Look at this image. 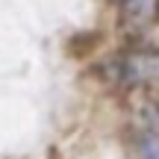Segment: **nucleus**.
Instances as JSON below:
<instances>
[{"instance_id": "1", "label": "nucleus", "mask_w": 159, "mask_h": 159, "mask_svg": "<svg viewBox=\"0 0 159 159\" xmlns=\"http://www.w3.org/2000/svg\"><path fill=\"white\" fill-rule=\"evenodd\" d=\"M121 80L127 85L159 91V53L153 50H136L121 62Z\"/></svg>"}, {"instance_id": "2", "label": "nucleus", "mask_w": 159, "mask_h": 159, "mask_svg": "<svg viewBox=\"0 0 159 159\" xmlns=\"http://www.w3.org/2000/svg\"><path fill=\"white\" fill-rule=\"evenodd\" d=\"M121 24L130 30H144L156 21L159 15V0H115Z\"/></svg>"}, {"instance_id": "3", "label": "nucleus", "mask_w": 159, "mask_h": 159, "mask_svg": "<svg viewBox=\"0 0 159 159\" xmlns=\"http://www.w3.org/2000/svg\"><path fill=\"white\" fill-rule=\"evenodd\" d=\"M136 150L142 159H159V127L144 121L136 133Z\"/></svg>"}]
</instances>
